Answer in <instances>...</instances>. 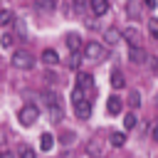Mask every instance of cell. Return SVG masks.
Instances as JSON below:
<instances>
[{
    "mask_svg": "<svg viewBox=\"0 0 158 158\" xmlns=\"http://www.w3.org/2000/svg\"><path fill=\"white\" fill-rule=\"evenodd\" d=\"M151 138L158 143V123H153V128H151Z\"/></svg>",
    "mask_w": 158,
    "mask_h": 158,
    "instance_id": "cell-26",
    "label": "cell"
},
{
    "mask_svg": "<svg viewBox=\"0 0 158 158\" xmlns=\"http://www.w3.org/2000/svg\"><path fill=\"white\" fill-rule=\"evenodd\" d=\"M86 5H89V2H86V0H74V7H77V10H79V12H81V10H84V7H86Z\"/></svg>",
    "mask_w": 158,
    "mask_h": 158,
    "instance_id": "cell-25",
    "label": "cell"
},
{
    "mask_svg": "<svg viewBox=\"0 0 158 158\" xmlns=\"http://www.w3.org/2000/svg\"><path fill=\"white\" fill-rule=\"evenodd\" d=\"M104 40H106V44H118L123 37H121V30L109 27V30H104Z\"/></svg>",
    "mask_w": 158,
    "mask_h": 158,
    "instance_id": "cell-10",
    "label": "cell"
},
{
    "mask_svg": "<svg viewBox=\"0 0 158 158\" xmlns=\"http://www.w3.org/2000/svg\"><path fill=\"white\" fill-rule=\"evenodd\" d=\"M12 20H15V12L12 10H0V27L12 25Z\"/></svg>",
    "mask_w": 158,
    "mask_h": 158,
    "instance_id": "cell-16",
    "label": "cell"
},
{
    "mask_svg": "<svg viewBox=\"0 0 158 158\" xmlns=\"http://www.w3.org/2000/svg\"><path fill=\"white\" fill-rule=\"evenodd\" d=\"M40 59H42L47 67H54V64H59V54H57L54 49H44V52L40 54Z\"/></svg>",
    "mask_w": 158,
    "mask_h": 158,
    "instance_id": "cell-12",
    "label": "cell"
},
{
    "mask_svg": "<svg viewBox=\"0 0 158 158\" xmlns=\"http://www.w3.org/2000/svg\"><path fill=\"white\" fill-rule=\"evenodd\" d=\"M136 123H138V118H136V114H133V111H128V114L123 116V126H126V131H131V128H136Z\"/></svg>",
    "mask_w": 158,
    "mask_h": 158,
    "instance_id": "cell-19",
    "label": "cell"
},
{
    "mask_svg": "<svg viewBox=\"0 0 158 158\" xmlns=\"http://www.w3.org/2000/svg\"><path fill=\"white\" fill-rule=\"evenodd\" d=\"M128 106H131V109H136V106H141V94H138V91H133V94L128 96Z\"/></svg>",
    "mask_w": 158,
    "mask_h": 158,
    "instance_id": "cell-21",
    "label": "cell"
},
{
    "mask_svg": "<svg viewBox=\"0 0 158 158\" xmlns=\"http://www.w3.org/2000/svg\"><path fill=\"white\" fill-rule=\"evenodd\" d=\"M17 118H20L22 126H32V123L40 118V109H37L35 104H25V106L17 111Z\"/></svg>",
    "mask_w": 158,
    "mask_h": 158,
    "instance_id": "cell-4",
    "label": "cell"
},
{
    "mask_svg": "<svg viewBox=\"0 0 158 158\" xmlns=\"http://www.w3.org/2000/svg\"><path fill=\"white\" fill-rule=\"evenodd\" d=\"M148 32H151V37L153 40H158V20L153 17V20H148Z\"/></svg>",
    "mask_w": 158,
    "mask_h": 158,
    "instance_id": "cell-20",
    "label": "cell"
},
{
    "mask_svg": "<svg viewBox=\"0 0 158 158\" xmlns=\"http://www.w3.org/2000/svg\"><path fill=\"white\" fill-rule=\"evenodd\" d=\"M72 106H74V114H77V118L86 121V118L91 116V101L84 96V89H79V86L72 91Z\"/></svg>",
    "mask_w": 158,
    "mask_h": 158,
    "instance_id": "cell-1",
    "label": "cell"
},
{
    "mask_svg": "<svg viewBox=\"0 0 158 158\" xmlns=\"http://www.w3.org/2000/svg\"><path fill=\"white\" fill-rule=\"evenodd\" d=\"M52 146H54V138H52V133H42V141H40V148L47 153V151H52Z\"/></svg>",
    "mask_w": 158,
    "mask_h": 158,
    "instance_id": "cell-18",
    "label": "cell"
},
{
    "mask_svg": "<svg viewBox=\"0 0 158 158\" xmlns=\"http://www.w3.org/2000/svg\"><path fill=\"white\" fill-rule=\"evenodd\" d=\"M109 143H111L114 148H121V146L126 143V133H118V131H116V133H111V138H109Z\"/></svg>",
    "mask_w": 158,
    "mask_h": 158,
    "instance_id": "cell-17",
    "label": "cell"
},
{
    "mask_svg": "<svg viewBox=\"0 0 158 158\" xmlns=\"http://www.w3.org/2000/svg\"><path fill=\"white\" fill-rule=\"evenodd\" d=\"M146 2V7H156V0H143Z\"/></svg>",
    "mask_w": 158,
    "mask_h": 158,
    "instance_id": "cell-27",
    "label": "cell"
},
{
    "mask_svg": "<svg viewBox=\"0 0 158 158\" xmlns=\"http://www.w3.org/2000/svg\"><path fill=\"white\" fill-rule=\"evenodd\" d=\"M57 7V0H37L35 2V10L37 12H52Z\"/></svg>",
    "mask_w": 158,
    "mask_h": 158,
    "instance_id": "cell-14",
    "label": "cell"
},
{
    "mask_svg": "<svg viewBox=\"0 0 158 158\" xmlns=\"http://www.w3.org/2000/svg\"><path fill=\"white\" fill-rule=\"evenodd\" d=\"M111 86L114 89H123L126 86V79H123V74L116 69V72H111Z\"/></svg>",
    "mask_w": 158,
    "mask_h": 158,
    "instance_id": "cell-15",
    "label": "cell"
},
{
    "mask_svg": "<svg viewBox=\"0 0 158 158\" xmlns=\"http://www.w3.org/2000/svg\"><path fill=\"white\" fill-rule=\"evenodd\" d=\"M121 109H123V101H121L118 96H109V99H106V111H109V114H118Z\"/></svg>",
    "mask_w": 158,
    "mask_h": 158,
    "instance_id": "cell-13",
    "label": "cell"
},
{
    "mask_svg": "<svg viewBox=\"0 0 158 158\" xmlns=\"http://www.w3.org/2000/svg\"><path fill=\"white\" fill-rule=\"evenodd\" d=\"M10 62H12L15 69H32V67H35V54L27 52V49H17Z\"/></svg>",
    "mask_w": 158,
    "mask_h": 158,
    "instance_id": "cell-3",
    "label": "cell"
},
{
    "mask_svg": "<svg viewBox=\"0 0 158 158\" xmlns=\"http://www.w3.org/2000/svg\"><path fill=\"white\" fill-rule=\"evenodd\" d=\"M121 37H123V40L128 42V47H131V44H138V42H141V32H138L136 27H123V30H121Z\"/></svg>",
    "mask_w": 158,
    "mask_h": 158,
    "instance_id": "cell-8",
    "label": "cell"
},
{
    "mask_svg": "<svg viewBox=\"0 0 158 158\" xmlns=\"http://www.w3.org/2000/svg\"><path fill=\"white\" fill-rule=\"evenodd\" d=\"M44 106H47V111H49V118H52V121H59V118L64 116L62 104H59V99H57L54 94H44Z\"/></svg>",
    "mask_w": 158,
    "mask_h": 158,
    "instance_id": "cell-5",
    "label": "cell"
},
{
    "mask_svg": "<svg viewBox=\"0 0 158 158\" xmlns=\"http://www.w3.org/2000/svg\"><path fill=\"white\" fill-rule=\"evenodd\" d=\"M0 44H2V47H12V44H15V37L7 32V35H2V37H0Z\"/></svg>",
    "mask_w": 158,
    "mask_h": 158,
    "instance_id": "cell-22",
    "label": "cell"
},
{
    "mask_svg": "<svg viewBox=\"0 0 158 158\" xmlns=\"http://www.w3.org/2000/svg\"><path fill=\"white\" fill-rule=\"evenodd\" d=\"M79 62H81V54H79V52H72V59H69V67H72V69H77V67H79Z\"/></svg>",
    "mask_w": 158,
    "mask_h": 158,
    "instance_id": "cell-23",
    "label": "cell"
},
{
    "mask_svg": "<svg viewBox=\"0 0 158 158\" xmlns=\"http://www.w3.org/2000/svg\"><path fill=\"white\" fill-rule=\"evenodd\" d=\"M84 57H86L89 62H104V59L109 57V49H106V44H101V42H86V44H84Z\"/></svg>",
    "mask_w": 158,
    "mask_h": 158,
    "instance_id": "cell-2",
    "label": "cell"
},
{
    "mask_svg": "<svg viewBox=\"0 0 158 158\" xmlns=\"http://www.w3.org/2000/svg\"><path fill=\"white\" fill-rule=\"evenodd\" d=\"M128 59H131L133 64H146L151 57H148V52H146L141 44H131V47H128Z\"/></svg>",
    "mask_w": 158,
    "mask_h": 158,
    "instance_id": "cell-6",
    "label": "cell"
},
{
    "mask_svg": "<svg viewBox=\"0 0 158 158\" xmlns=\"http://www.w3.org/2000/svg\"><path fill=\"white\" fill-rule=\"evenodd\" d=\"M89 7L96 17H101V15L109 12V0H89Z\"/></svg>",
    "mask_w": 158,
    "mask_h": 158,
    "instance_id": "cell-9",
    "label": "cell"
},
{
    "mask_svg": "<svg viewBox=\"0 0 158 158\" xmlns=\"http://www.w3.org/2000/svg\"><path fill=\"white\" fill-rule=\"evenodd\" d=\"M77 86L84 89V91H91L94 89V77L89 72H77Z\"/></svg>",
    "mask_w": 158,
    "mask_h": 158,
    "instance_id": "cell-7",
    "label": "cell"
},
{
    "mask_svg": "<svg viewBox=\"0 0 158 158\" xmlns=\"http://www.w3.org/2000/svg\"><path fill=\"white\" fill-rule=\"evenodd\" d=\"M64 44L69 47V52H79V49H81V37H79L77 32H69L67 40H64Z\"/></svg>",
    "mask_w": 158,
    "mask_h": 158,
    "instance_id": "cell-11",
    "label": "cell"
},
{
    "mask_svg": "<svg viewBox=\"0 0 158 158\" xmlns=\"http://www.w3.org/2000/svg\"><path fill=\"white\" fill-rule=\"evenodd\" d=\"M17 153H20V156H35V148H30V146H20Z\"/></svg>",
    "mask_w": 158,
    "mask_h": 158,
    "instance_id": "cell-24",
    "label": "cell"
}]
</instances>
